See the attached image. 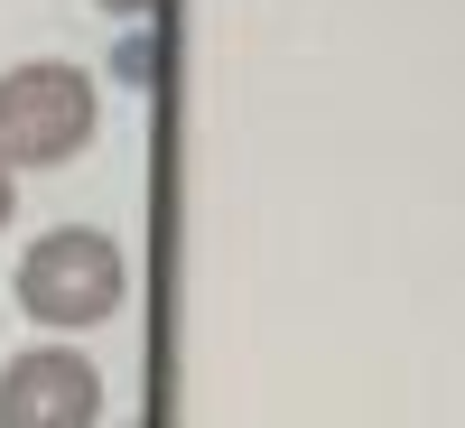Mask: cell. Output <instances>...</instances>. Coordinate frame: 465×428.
<instances>
[{
  "label": "cell",
  "mask_w": 465,
  "mask_h": 428,
  "mask_svg": "<svg viewBox=\"0 0 465 428\" xmlns=\"http://www.w3.org/2000/svg\"><path fill=\"white\" fill-rule=\"evenodd\" d=\"M122 298H131V261L94 224H65V233H47V243H28V261H19V307L37 326H56V335L103 326Z\"/></svg>",
  "instance_id": "obj_1"
},
{
  "label": "cell",
  "mask_w": 465,
  "mask_h": 428,
  "mask_svg": "<svg viewBox=\"0 0 465 428\" xmlns=\"http://www.w3.org/2000/svg\"><path fill=\"white\" fill-rule=\"evenodd\" d=\"M94 140V75L84 65H10L0 75V168H65Z\"/></svg>",
  "instance_id": "obj_2"
},
{
  "label": "cell",
  "mask_w": 465,
  "mask_h": 428,
  "mask_svg": "<svg viewBox=\"0 0 465 428\" xmlns=\"http://www.w3.org/2000/svg\"><path fill=\"white\" fill-rule=\"evenodd\" d=\"M103 419V373L65 344L0 363V428H94Z\"/></svg>",
  "instance_id": "obj_3"
},
{
  "label": "cell",
  "mask_w": 465,
  "mask_h": 428,
  "mask_svg": "<svg viewBox=\"0 0 465 428\" xmlns=\"http://www.w3.org/2000/svg\"><path fill=\"white\" fill-rule=\"evenodd\" d=\"M103 10H122V19H140V10H159V0H103Z\"/></svg>",
  "instance_id": "obj_4"
},
{
  "label": "cell",
  "mask_w": 465,
  "mask_h": 428,
  "mask_svg": "<svg viewBox=\"0 0 465 428\" xmlns=\"http://www.w3.org/2000/svg\"><path fill=\"white\" fill-rule=\"evenodd\" d=\"M0 224H10V168H0Z\"/></svg>",
  "instance_id": "obj_5"
}]
</instances>
